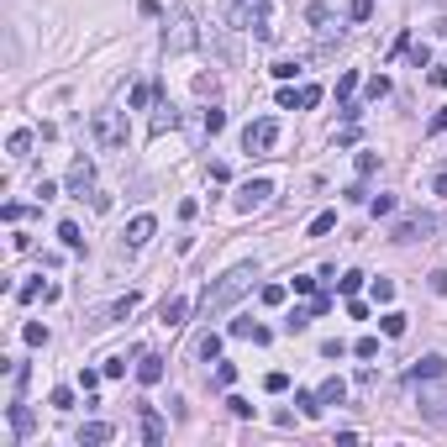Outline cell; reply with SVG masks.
<instances>
[{
	"label": "cell",
	"instance_id": "cell-19",
	"mask_svg": "<svg viewBox=\"0 0 447 447\" xmlns=\"http://www.w3.org/2000/svg\"><path fill=\"white\" fill-rule=\"evenodd\" d=\"M11 432H16V437L32 432V411H26V405H11Z\"/></svg>",
	"mask_w": 447,
	"mask_h": 447
},
{
	"label": "cell",
	"instance_id": "cell-47",
	"mask_svg": "<svg viewBox=\"0 0 447 447\" xmlns=\"http://www.w3.org/2000/svg\"><path fill=\"white\" fill-rule=\"evenodd\" d=\"M426 84H437V90H447V69H432V74H426Z\"/></svg>",
	"mask_w": 447,
	"mask_h": 447
},
{
	"label": "cell",
	"instance_id": "cell-12",
	"mask_svg": "<svg viewBox=\"0 0 447 447\" xmlns=\"http://www.w3.org/2000/svg\"><path fill=\"white\" fill-rule=\"evenodd\" d=\"M185 316H189V300H179V295H168L164 306H158V321H164V327H179Z\"/></svg>",
	"mask_w": 447,
	"mask_h": 447
},
{
	"label": "cell",
	"instance_id": "cell-11",
	"mask_svg": "<svg viewBox=\"0 0 447 447\" xmlns=\"http://www.w3.org/2000/svg\"><path fill=\"white\" fill-rule=\"evenodd\" d=\"M158 379H164V358H158V353H142V358H137V384L153 389Z\"/></svg>",
	"mask_w": 447,
	"mask_h": 447
},
{
	"label": "cell",
	"instance_id": "cell-48",
	"mask_svg": "<svg viewBox=\"0 0 447 447\" xmlns=\"http://www.w3.org/2000/svg\"><path fill=\"white\" fill-rule=\"evenodd\" d=\"M437 132H447V106H442V111L432 116V137H437Z\"/></svg>",
	"mask_w": 447,
	"mask_h": 447
},
{
	"label": "cell",
	"instance_id": "cell-29",
	"mask_svg": "<svg viewBox=\"0 0 447 447\" xmlns=\"http://www.w3.org/2000/svg\"><path fill=\"white\" fill-rule=\"evenodd\" d=\"M421 411L426 421H442V395H421Z\"/></svg>",
	"mask_w": 447,
	"mask_h": 447
},
{
	"label": "cell",
	"instance_id": "cell-35",
	"mask_svg": "<svg viewBox=\"0 0 447 447\" xmlns=\"http://www.w3.org/2000/svg\"><path fill=\"white\" fill-rule=\"evenodd\" d=\"M269 74H274V79H295V74H300V63H290V58H279V63H274V69H269Z\"/></svg>",
	"mask_w": 447,
	"mask_h": 447
},
{
	"label": "cell",
	"instance_id": "cell-24",
	"mask_svg": "<svg viewBox=\"0 0 447 447\" xmlns=\"http://www.w3.org/2000/svg\"><path fill=\"white\" fill-rule=\"evenodd\" d=\"M284 295H290L284 284H263V290H258V300H263V306H284Z\"/></svg>",
	"mask_w": 447,
	"mask_h": 447
},
{
	"label": "cell",
	"instance_id": "cell-45",
	"mask_svg": "<svg viewBox=\"0 0 447 447\" xmlns=\"http://www.w3.org/2000/svg\"><path fill=\"white\" fill-rule=\"evenodd\" d=\"M226 405H232V416H237V421H247V416H253V405H247L242 395H232V400H226Z\"/></svg>",
	"mask_w": 447,
	"mask_h": 447
},
{
	"label": "cell",
	"instance_id": "cell-8",
	"mask_svg": "<svg viewBox=\"0 0 447 447\" xmlns=\"http://www.w3.org/2000/svg\"><path fill=\"white\" fill-rule=\"evenodd\" d=\"M279 106H284V111H311V106H321V84H300V90H279Z\"/></svg>",
	"mask_w": 447,
	"mask_h": 447
},
{
	"label": "cell",
	"instance_id": "cell-30",
	"mask_svg": "<svg viewBox=\"0 0 447 447\" xmlns=\"http://www.w3.org/2000/svg\"><path fill=\"white\" fill-rule=\"evenodd\" d=\"M411 63H416V69H432V47H426V42H411Z\"/></svg>",
	"mask_w": 447,
	"mask_h": 447
},
{
	"label": "cell",
	"instance_id": "cell-34",
	"mask_svg": "<svg viewBox=\"0 0 447 447\" xmlns=\"http://www.w3.org/2000/svg\"><path fill=\"white\" fill-rule=\"evenodd\" d=\"M353 90H358V74L347 69V74H342V79H337V100H347V95H353Z\"/></svg>",
	"mask_w": 447,
	"mask_h": 447
},
{
	"label": "cell",
	"instance_id": "cell-41",
	"mask_svg": "<svg viewBox=\"0 0 447 447\" xmlns=\"http://www.w3.org/2000/svg\"><path fill=\"white\" fill-rule=\"evenodd\" d=\"M426 284H432V295H447V269H432V274H426Z\"/></svg>",
	"mask_w": 447,
	"mask_h": 447
},
{
	"label": "cell",
	"instance_id": "cell-2",
	"mask_svg": "<svg viewBox=\"0 0 447 447\" xmlns=\"http://www.w3.org/2000/svg\"><path fill=\"white\" fill-rule=\"evenodd\" d=\"M195 42H201L195 16H189V11H174V16H168V26H164V47H168V53H189Z\"/></svg>",
	"mask_w": 447,
	"mask_h": 447
},
{
	"label": "cell",
	"instance_id": "cell-31",
	"mask_svg": "<svg viewBox=\"0 0 447 447\" xmlns=\"http://www.w3.org/2000/svg\"><path fill=\"white\" fill-rule=\"evenodd\" d=\"M195 353H201V358H216V353H221V337H216V331H205V337H201V347H195Z\"/></svg>",
	"mask_w": 447,
	"mask_h": 447
},
{
	"label": "cell",
	"instance_id": "cell-10",
	"mask_svg": "<svg viewBox=\"0 0 447 447\" xmlns=\"http://www.w3.org/2000/svg\"><path fill=\"white\" fill-rule=\"evenodd\" d=\"M442 374H447V358H442V353H426L421 363L411 368V379H416V384H437Z\"/></svg>",
	"mask_w": 447,
	"mask_h": 447
},
{
	"label": "cell",
	"instance_id": "cell-17",
	"mask_svg": "<svg viewBox=\"0 0 447 447\" xmlns=\"http://www.w3.org/2000/svg\"><path fill=\"white\" fill-rule=\"evenodd\" d=\"M405 321H411V316H400V311H384V316H379V327H384V337H405Z\"/></svg>",
	"mask_w": 447,
	"mask_h": 447
},
{
	"label": "cell",
	"instance_id": "cell-26",
	"mask_svg": "<svg viewBox=\"0 0 447 447\" xmlns=\"http://www.w3.org/2000/svg\"><path fill=\"white\" fill-rule=\"evenodd\" d=\"M22 337H26V347H42V342H47V327H37V321H26V327H22Z\"/></svg>",
	"mask_w": 447,
	"mask_h": 447
},
{
	"label": "cell",
	"instance_id": "cell-21",
	"mask_svg": "<svg viewBox=\"0 0 447 447\" xmlns=\"http://www.w3.org/2000/svg\"><path fill=\"white\" fill-rule=\"evenodd\" d=\"M58 237H63L69 253H79V247H84V237H79V226H74V221H58Z\"/></svg>",
	"mask_w": 447,
	"mask_h": 447
},
{
	"label": "cell",
	"instance_id": "cell-37",
	"mask_svg": "<svg viewBox=\"0 0 447 447\" xmlns=\"http://www.w3.org/2000/svg\"><path fill=\"white\" fill-rule=\"evenodd\" d=\"M353 353H358V358H374V353H379V337H358Z\"/></svg>",
	"mask_w": 447,
	"mask_h": 447
},
{
	"label": "cell",
	"instance_id": "cell-28",
	"mask_svg": "<svg viewBox=\"0 0 447 447\" xmlns=\"http://www.w3.org/2000/svg\"><path fill=\"white\" fill-rule=\"evenodd\" d=\"M47 405H53V411H69V405H74V389H53V395H47Z\"/></svg>",
	"mask_w": 447,
	"mask_h": 447
},
{
	"label": "cell",
	"instance_id": "cell-33",
	"mask_svg": "<svg viewBox=\"0 0 447 447\" xmlns=\"http://www.w3.org/2000/svg\"><path fill=\"white\" fill-rule=\"evenodd\" d=\"M331 226H337V216H331V211H321V216H316V221H311V237H327V232H331Z\"/></svg>",
	"mask_w": 447,
	"mask_h": 447
},
{
	"label": "cell",
	"instance_id": "cell-40",
	"mask_svg": "<svg viewBox=\"0 0 447 447\" xmlns=\"http://www.w3.org/2000/svg\"><path fill=\"white\" fill-rule=\"evenodd\" d=\"M379 168V153H358V179H368Z\"/></svg>",
	"mask_w": 447,
	"mask_h": 447
},
{
	"label": "cell",
	"instance_id": "cell-7",
	"mask_svg": "<svg viewBox=\"0 0 447 447\" xmlns=\"http://www.w3.org/2000/svg\"><path fill=\"white\" fill-rule=\"evenodd\" d=\"M306 22H311V26H316V37H321V47H331V42H342V26H337V22H331V11H327V6H311V11H306Z\"/></svg>",
	"mask_w": 447,
	"mask_h": 447
},
{
	"label": "cell",
	"instance_id": "cell-14",
	"mask_svg": "<svg viewBox=\"0 0 447 447\" xmlns=\"http://www.w3.org/2000/svg\"><path fill=\"white\" fill-rule=\"evenodd\" d=\"M111 437H116V432H111L106 421H84L79 426V447H100V442H111Z\"/></svg>",
	"mask_w": 447,
	"mask_h": 447
},
{
	"label": "cell",
	"instance_id": "cell-6",
	"mask_svg": "<svg viewBox=\"0 0 447 447\" xmlns=\"http://www.w3.org/2000/svg\"><path fill=\"white\" fill-rule=\"evenodd\" d=\"M269 195H274V179H247V185L237 189V211H258Z\"/></svg>",
	"mask_w": 447,
	"mask_h": 447
},
{
	"label": "cell",
	"instance_id": "cell-27",
	"mask_svg": "<svg viewBox=\"0 0 447 447\" xmlns=\"http://www.w3.org/2000/svg\"><path fill=\"white\" fill-rule=\"evenodd\" d=\"M347 16H353V22H368V16H374V0H347Z\"/></svg>",
	"mask_w": 447,
	"mask_h": 447
},
{
	"label": "cell",
	"instance_id": "cell-44",
	"mask_svg": "<svg viewBox=\"0 0 447 447\" xmlns=\"http://www.w3.org/2000/svg\"><path fill=\"white\" fill-rule=\"evenodd\" d=\"M384 95H389V79H384V74H379V79H368V100H384Z\"/></svg>",
	"mask_w": 447,
	"mask_h": 447
},
{
	"label": "cell",
	"instance_id": "cell-49",
	"mask_svg": "<svg viewBox=\"0 0 447 447\" xmlns=\"http://www.w3.org/2000/svg\"><path fill=\"white\" fill-rule=\"evenodd\" d=\"M137 11H142V16H158L164 6H158V0H137Z\"/></svg>",
	"mask_w": 447,
	"mask_h": 447
},
{
	"label": "cell",
	"instance_id": "cell-36",
	"mask_svg": "<svg viewBox=\"0 0 447 447\" xmlns=\"http://www.w3.org/2000/svg\"><path fill=\"white\" fill-rule=\"evenodd\" d=\"M374 300H379V306H389V300H395V284H389V279H374Z\"/></svg>",
	"mask_w": 447,
	"mask_h": 447
},
{
	"label": "cell",
	"instance_id": "cell-46",
	"mask_svg": "<svg viewBox=\"0 0 447 447\" xmlns=\"http://www.w3.org/2000/svg\"><path fill=\"white\" fill-rule=\"evenodd\" d=\"M127 374V358H106V379H121Z\"/></svg>",
	"mask_w": 447,
	"mask_h": 447
},
{
	"label": "cell",
	"instance_id": "cell-32",
	"mask_svg": "<svg viewBox=\"0 0 447 447\" xmlns=\"http://www.w3.org/2000/svg\"><path fill=\"white\" fill-rule=\"evenodd\" d=\"M368 211H374V216H395V195H374V201H368Z\"/></svg>",
	"mask_w": 447,
	"mask_h": 447
},
{
	"label": "cell",
	"instance_id": "cell-15",
	"mask_svg": "<svg viewBox=\"0 0 447 447\" xmlns=\"http://www.w3.org/2000/svg\"><path fill=\"white\" fill-rule=\"evenodd\" d=\"M142 442H164V421H158V411H148V405H142Z\"/></svg>",
	"mask_w": 447,
	"mask_h": 447
},
{
	"label": "cell",
	"instance_id": "cell-20",
	"mask_svg": "<svg viewBox=\"0 0 447 447\" xmlns=\"http://www.w3.org/2000/svg\"><path fill=\"white\" fill-rule=\"evenodd\" d=\"M174 106H158V116H153V137H164V132H174Z\"/></svg>",
	"mask_w": 447,
	"mask_h": 447
},
{
	"label": "cell",
	"instance_id": "cell-22",
	"mask_svg": "<svg viewBox=\"0 0 447 447\" xmlns=\"http://www.w3.org/2000/svg\"><path fill=\"white\" fill-rule=\"evenodd\" d=\"M295 405H300V416H321V395H311V389H300Z\"/></svg>",
	"mask_w": 447,
	"mask_h": 447
},
{
	"label": "cell",
	"instance_id": "cell-13",
	"mask_svg": "<svg viewBox=\"0 0 447 447\" xmlns=\"http://www.w3.org/2000/svg\"><path fill=\"white\" fill-rule=\"evenodd\" d=\"M153 216H132V221H127V247H142V242H148V237H153Z\"/></svg>",
	"mask_w": 447,
	"mask_h": 447
},
{
	"label": "cell",
	"instance_id": "cell-16",
	"mask_svg": "<svg viewBox=\"0 0 447 447\" xmlns=\"http://www.w3.org/2000/svg\"><path fill=\"white\" fill-rule=\"evenodd\" d=\"M37 295H42V300H58V290H53V284H22V290H16V300H26V306H32V300H37Z\"/></svg>",
	"mask_w": 447,
	"mask_h": 447
},
{
	"label": "cell",
	"instance_id": "cell-18",
	"mask_svg": "<svg viewBox=\"0 0 447 447\" xmlns=\"http://www.w3.org/2000/svg\"><path fill=\"white\" fill-rule=\"evenodd\" d=\"M316 395H321V405H342V395H347V384H342V379H327V384H321Z\"/></svg>",
	"mask_w": 447,
	"mask_h": 447
},
{
	"label": "cell",
	"instance_id": "cell-38",
	"mask_svg": "<svg viewBox=\"0 0 447 447\" xmlns=\"http://www.w3.org/2000/svg\"><path fill=\"white\" fill-rule=\"evenodd\" d=\"M221 127H226V111H216V106H211V111H205V132H211V137H216V132H221Z\"/></svg>",
	"mask_w": 447,
	"mask_h": 447
},
{
	"label": "cell",
	"instance_id": "cell-3",
	"mask_svg": "<svg viewBox=\"0 0 447 447\" xmlns=\"http://www.w3.org/2000/svg\"><path fill=\"white\" fill-rule=\"evenodd\" d=\"M432 232H437V216H432V211H411V216H400V221L389 226V237H395V242H426Z\"/></svg>",
	"mask_w": 447,
	"mask_h": 447
},
{
	"label": "cell",
	"instance_id": "cell-9",
	"mask_svg": "<svg viewBox=\"0 0 447 447\" xmlns=\"http://www.w3.org/2000/svg\"><path fill=\"white\" fill-rule=\"evenodd\" d=\"M69 195H95V164L90 158H74V168H69Z\"/></svg>",
	"mask_w": 447,
	"mask_h": 447
},
{
	"label": "cell",
	"instance_id": "cell-43",
	"mask_svg": "<svg viewBox=\"0 0 447 447\" xmlns=\"http://www.w3.org/2000/svg\"><path fill=\"white\" fill-rule=\"evenodd\" d=\"M148 95H153V90H148V84H137V90L127 95V106H132V111H142V106H148Z\"/></svg>",
	"mask_w": 447,
	"mask_h": 447
},
{
	"label": "cell",
	"instance_id": "cell-25",
	"mask_svg": "<svg viewBox=\"0 0 447 447\" xmlns=\"http://www.w3.org/2000/svg\"><path fill=\"white\" fill-rule=\"evenodd\" d=\"M6 148H11V158H26V148H32V132H11V142H6Z\"/></svg>",
	"mask_w": 447,
	"mask_h": 447
},
{
	"label": "cell",
	"instance_id": "cell-42",
	"mask_svg": "<svg viewBox=\"0 0 447 447\" xmlns=\"http://www.w3.org/2000/svg\"><path fill=\"white\" fill-rule=\"evenodd\" d=\"M132 311H137V295H121L116 306H111V316H132Z\"/></svg>",
	"mask_w": 447,
	"mask_h": 447
},
{
	"label": "cell",
	"instance_id": "cell-4",
	"mask_svg": "<svg viewBox=\"0 0 447 447\" xmlns=\"http://www.w3.org/2000/svg\"><path fill=\"white\" fill-rule=\"evenodd\" d=\"M90 132H95L100 148H121V142H127V121H121V111H95Z\"/></svg>",
	"mask_w": 447,
	"mask_h": 447
},
{
	"label": "cell",
	"instance_id": "cell-1",
	"mask_svg": "<svg viewBox=\"0 0 447 447\" xmlns=\"http://www.w3.org/2000/svg\"><path fill=\"white\" fill-rule=\"evenodd\" d=\"M253 279H258V269H253V263H237L232 274H221V279H216L211 290H205L201 311H205V316H226V311H232L237 300H242V295L253 290Z\"/></svg>",
	"mask_w": 447,
	"mask_h": 447
},
{
	"label": "cell",
	"instance_id": "cell-23",
	"mask_svg": "<svg viewBox=\"0 0 447 447\" xmlns=\"http://www.w3.org/2000/svg\"><path fill=\"white\" fill-rule=\"evenodd\" d=\"M358 290H363V274H358V269H347V274L337 279V295H358Z\"/></svg>",
	"mask_w": 447,
	"mask_h": 447
},
{
	"label": "cell",
	"instance_id": "cell-39",
	"mask_svg": "<svg viewBox=\"0 0 447 447\" xmlns=\"http://www.w3.org/2000/svg\"><path fill=\"white\" fill-rule=\"evenodd\" d=\"M263 389H269V395H284V389H290V374H269V379H263Z\"/></svg>",
	"mask_w": 447,
	"mask_h": 447
},
{
	"label": "cell",
	"instance_id": "cell-5",
	"mask_svg": "<svg viewBox=\"0 0 447 447\" xmlns=\"http://www.w3.org/2000/svg\"><path fill=\"white\" fill-rule=\"evenodd\" d=\"M274 142H279V121H274V116L253 121V127L242 132V148H247V153H269Z\"/></svg>",
	"mask_w": 447,
	"mask_h": 447
}]
</instances>
